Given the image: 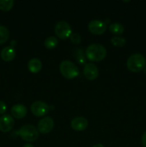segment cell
<instances>
[{"mask_svg": "<svg viewBox=\"0 0 146 147\" xmlns=\"http://www.w3.org/2000/svg\"><path fill=\"white\" fill-rule=\"evenodd\" d=\"M7 111V106L4 101H0V114H4Z\"/></svg>", "mask_w": 146, "mask_h": 147, "instance_id": "7402d4cb", "label": "cell"}, {"mask_svg": "<svg viewBox=\"0 0 146 147\" xmlns=\"http://www.w3.org/2000/svg\"><path fill=\"white\" fill-rule=\"evenodd\" d=\"M84 76L89 80H94L98 77V69L94 63H87L83 70Z\"/></svg>", "mask_w": 146, "mask_h": 147, "instance_id": "30bf717a", "label": "cell"}, {"mask_svg": "<svg viewBox=\"0 0 146 147\" xmlns=\"http://www.w3.org/2000/svg\"><path fill=\"white\" fill-rule=\"evenodd\" d=\"M16 55L15 50L12 47H6L1 50V57L6 62L11 61L14 59Z\"/></svg>", "mask_w": 146, "mask_h": 147, "instance_id": "4fadbf2b", "label": "cell"}, {"mask_svg": "<svg viewBox=\"0 0 146 147\" xmlns=\"http://www.w3.org/2000/svg\"><path fill=\"white\" fill-rule=\"evenodd\" d=\"M146 60L142 55L136 53L129 57L127 60V67L133 73H138L145 67Z\"/></svg>", "mask_w": 146, "mask_h": 147, "instance_id": "7a4b0ae2", "label": "cell"}, {"mask_svg": "<svg viewBox=\"0 0 146 147\" xmlns=\"http://www.w3.org/2000/svg\"><path fill=\"white\" fill-rule=\"evenodd\" d=\"M92 147H104L102 144H97L94 145Z\"/></svg>", "mask_w": 146, "mask_h": 147, "instance_id": "484cf974", "label": "cell"}, {"mask_svg": "<svg viewBox=\"0 0 146 147\" xmlns=\"http://www.w3.org/2000/svg\"><path fill=\"white\" fill-rule=\"evenodd\" d=\"M42 65V62L38 58H32L29 61L28 69L33 73H37L41 70Z\"/></svg>", "mask_w": 146, "mask_h": 147, "instance_id": "5bb4252c", "label": "cell"}, {"mask_svg": "<svg viewBox=\"0 0 146 147\" xmlns=\"http://www.w3.org/2000/svg\"><path fill=\"white\" fill-rule=\"evenodd\" d=\"M18 134L24 141L27 142H35L39 137V131L31 124L24 125L18 131Z\"/></svg>", "mask_w": 146, "mask_h": 147, "instance_id": "277c9868", "label": "cell"}, {"mask_svg": "<svg viewBox=\"0 0 146 147\" xmlns=\"http://www.w3.org/2000/svg\"><path fill=\"white\" fill-rule=\"evenodd\" d=\"M87 126H88V121L85 118L82 116H78L72 120V129L77 131H82L87 129Z\"/></svg>", "mask_w": 146, "mask_h": 147, "instance_id": "8fae6325", "label": "cell"}, {"mask_svg": "<svg viewBox=\"0 0 146 147\" xmlns=\"http://www.w3.org/2000/svg\"><path fill=\"white\" fill-rule=\"evenodd\" d=\"M9 37V31L4 26H0V45L4 44Z\"/></svg>", "mask_w": 146, "mask_h": 147, "instance_id": "2e32d148", "label": "cell"}, {"mask_svg": "<svg viewBox=\"0 0 146 147\" xmlns=\"http://www.w3.org/2000/svg\"><path fill=\"white\" fill-rule=\"evenodd\" d=\"M14 6L13 0H0V9L4 11H9Z\"/></svg>", "mask_w": 146, "mask_h": 147, "instance_id": "ac0fdd59", "label": "cell"}, {"mask_svg": "<svg viewBox=\"0 0 146 147\" xmlns=\"http://www.w3.org/2000/svg\"><path fill=\"white\" fill-rule=\"evenodd\" d=\"M27 109L25 106L22 104H16L12 106L11 109V114L13 117L17 119H23L27 115Z\"/></svg>", "mask_w": 146, "mask_h": 147, "instance_id": "7c38bea8", "label": "cell"}, {"mask_svg": "<svg viewBox=\"0 0 146 147\" xmlns=\"http://www.w3.org/2000/svg\"><path fill=\"white\" fill-rule=\"evenodd\" d=\"M58 44V40L54 36H50L47 37L44 41V46L47 49H53L56 47Z\"/></svg>", "mask_w": 146, "mask_h": 147, "instance_id": "e0dca14e", "label": "cell"}, {"mask_svg": "<svg viewBox=\"0 0 146 147\" xmlns=\"http://www.w3.org/2000/svg\"><path fill=\"white\" fill-rule=\"evenodd\" d=\"M31 111L33 115L38 117L44 116L47 114L50 110V106L46 103L40 100L34 102L31 106Z\"/></svg>", "mask_w": 146, "mask_h": 147, "instance_id": "8992f818", "label": "cell"}, {"mask_svg": "<svg viewBox=\"0 0 146 147\" xmlns=\"http://www.w3.org/2000/svg\"><path fill=\"white\" fill-rule=\"evenodd\" d=\"M141 142L143 146L144 147H146V132H145L143 134V136H142Z\"/></svg>", "mask_w": 146, "mask_h": 147, "instance_id": "603a6c76", "label": "cell"}, {"mask_svg": "<svg viewBox=\"0 0 146 147\" xmlns=\"http://www.w3.org/2000/svg\"><path fill=\"white\" fill-rule=\"evenodd\" d=\"M88 29L92 34L100 35L106 31L107 24L104 22L100 20H92L89 23Z\"/></svg>", "mask_w": 146, "mask_h": 147, "instance_id": "52a82bcc", "label": "cell"}, {"mask_svg": "<svg viewBox=\"0 0 146 147\" xmlns=\"http://www.w3.org/2000/svg\"><path fill=\"white\" fill-rule=\"evenodd\" d=\"M14 126V120L12 116L4 114L0 117V131L4 133L10 131Z\"/></svg>", "mask_w": 146, "mask_h": 147, "instance_id": "9c48e42d", "label": "cell"}, {"mask_svg": "<svg viewBox=\"0 0 146 147\" xmlns=\"http://www.w3.org/2000/svg\"><path fill=\"white\" fill-rule=\"evenodd\" d=\"M54 126V122L53 119L50 117H44L41 119L37 124V130L42 134H48L53 129Z\"/></svg>", "mask_w": 146, "mask_h": 147, "instance_id": "ba28073f", "label": "cell"}, {"mask_svg": "<svg viewBox=\"0 0 146 147\" xmlns=\"http://www.w3.org/2000/svg\"><path fill=\"white\" fill-rule=\"evenodd\" d=\"M109 30L115 34H122L124 32V27L120 23H113L109 27Z\"/></svg>", "mask_w": 146, "mask_h": 147, "instance_id": "9a60e30c", "label": "cell"}, {"mask_svg": "<svg viewBox=\"0 0 146 147\" xmlns=\"http://www.w3.org/2000/svg\"><path fill=\"white\" fill-rule=\"evenodd\" d=\"M86 57L92 62L102 60L107 55L105 47L100 44H92L87 47L85 50Z\"/></svg>", "mask_w": 146, "mask_h": 147, "instance_id": "6da1fadb", "label": "cell"}, {"mask_svg": "<svg viewBox=\"0 0 146 147\" xmlns=\"http://www.w3.org/2000/svg\"><path fill=\"white\" fill-rule=\"evenodd\" d=\"M23 147H34V146L32 144H26L24 145Z\"/></svg>", "mask_w": 146, "mask_h": 147, "instance_id": "cb8c5ba5", "label": "cell"}, {"mask_svg": "<svg viewBox=\"0 0 146 147\" xmlns=\"http://www.w3.org/2000/svg\"><path fill=\"white\" fill-rule=\"evenodd\" d=\"M77 62L79 63L80 65H85L87 63H86V62H87V59H86V57L84 55V54H80V55H78L77 56Z\"/></svg>", "mask_w": 146, "mask_h": 147, "instance_id": "44dd1931", "label": "cell"}, {"mask_svg": "<svg viewBox=\"0 0 146 147\" xmlns=\"http://www.w3.org/2000/svg\"><path fill=\"white\" fill-rule=\"evenodd\" d=\"M111 42L116 47H123L125 45V39L121 37H115L111 39Z\"/></svg>", "mask_w": 146, "mask_h": 147, "instance_id": "d6986e66", "label": "cell"}, {"mask_svg": "<svg viewBox=\"0 0 146 147\" xmlns=\"http://www.w3.org/2000/svg\"><path fill=\"white\" fill-rule=\"evenodd\" d=\"M70 40L72 43L74 44H79L81 42V37H80V34H77V33H72V34L70 35Z\"/></svg>", "mask_w": 146, "mask_h": 147, "instance_id": "ffe728a7", "label": "cell"}, {"mask_svg": "<svg viewBox=\"0 0 146 147\" xmlns=\"http://www.w3.org/2000/svg\"><path fill=\"white\" fill-rule=\"evenodd\" d=\"M55 34L59 38L65 40L70 37L72 34V29L70 24L64 21L59 22L54 28Z\"/></svg>", "mask_w": 146, "mask_h": 147, "instance_id": "5b68a950", "label": "cell"}, {"mask_svg": "<svg viewBox=\"0 0 146 147\" xmlns=\"http://www.w3.org/2000/svg\"><path fill=\"white\" fill-rule=\"evenodd\" d=\"M60 73L65 78L71 80L77 77L80 73L77 66L70 60H64L60 63Z\"/></svg>", "mask_w": 146, "mask_h": 147, "instance_id": "3957f363", "label": "cell"}, {"mask_svg": "<svg viewBox=\"0 0 146 147\" xmlns=\"http://www.w3.org/2000/svg\"><path fill=\"white\" fill-rule=\"evenodd\" d=\"M16 45H17V42H16V41H14V40H13V41L11 42V46H12V47L16 46Z\"/></svg>", "mask_w": 146, "mask_h": 147, "instance_id": "d4e9b609", "label": "cell"}]
</instances>
